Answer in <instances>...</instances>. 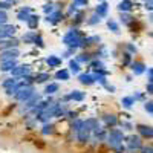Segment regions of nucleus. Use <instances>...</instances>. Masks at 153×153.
<instances>
[{"instance_id":"34","label":"nucleus","mask_w":153,"mask_h":153,"mask_svg":"<svg viewBox=\"0 0 153 153\" xmlns=\"http://www.w3.org/2000/svg\"><path fill=\"white\" fill-rule=\"evenodd\" d=\"M35 35H37V32H34V31H29V32H26L23 37H22V42L25 43V45H32L34 43V38H35Z\"/></svg>"},{"instance_id":"22","label":"nucleus","mask_w":153,"mask_h":153,"mask_svg":"<svg viewBox=\"0 0 153 153\" xmlns=\"http://www.w3.org/2000/svg\"><path fill=\"white\" fill-rule=\"evenodd\" d=\"M78 65H81V63H86V65H89L91 63V60H92V54L91 52H81V54H78L75 58H74Z\"/></svg>"},{"instance_id":"15","label":"nucleus","mask_w":153,"mask_h":153,"mask_svg":"<svg viewBox=\"0 0 153 153\" xmlns=\"http://www.w3.org/2000/svg\"><path fill=\"white\" fill-rule=\"evenodd\" d=\"M110 57V49L104 45H98V49H97V52L92 54V58H100V60H103V58H107Z\"/></svg>"},{"instance_id":"49","label":"nucleus","mask_w":153,"mask_h":153,"mask_svg":"<svg viewBox=\"0 0 153 153\" xmlns=\"http://www.w3.org/2000/svg\"><path fill=\"white\" fill-rule=\"evenodd\" d=\"M83 17H84V12H75V25H80L83 22Z\"/></svg>"},{"instance_id":"23","label":"nucleus","mask_w":153,"mask_h":153,"mask_svg":"<svg viewBox=\"0 0 153 153\" xmlns=\"http://www.w3.org/2000/svg\"><path fill=\"white\" fill-rule=\"evenodd\" d=\"M38 23H40V17H38L37 14H31V16L28 17V20H26L28 28H29V29H32V31L38 28Z\"/></svg>"},{"instance_id":"25","label":"nucleus","mask_w":153,"mask_h":153,"mask_svg":"<svg viewBox=\"0 0 153 153\" xmlns=\"http://www.w3.org/2000/svg\"><path fill=\"white\" fill-rule=\"evenodd\" d=\"M120 19H121V23L126 25V26H130V25L135 22V17L130 14V12H120Z\"/></svg>"},{"instance_id":"30","label":"nucleus","mask_w":153,"mask_h":153,"mask_svg":"<svg viewBox=\"0 0 153 153\" xmlns=\"http://www.w3.org/2000/svg\"><path fill=\"white\" fill-rule=\"evenodd\" d=\"M135 103H136V101L132 98V95H130V97H123V98H121V106H123L124 109H127V110H130V109L135 106Z\"/></svg>"},{"instance_id":"19","label":"nucleus","mask_w":153,"mask_h":153,"mask_svg":"<svg viewBox=\"0 0 153 153\" xmlns=\"http://www.w3.org/2000/svg\"><path fill=\"white\" fill-rule=\"evenodd\" d=\"M17 65H19L17 60H6V61H2V63H0V72H11Z\"/></svg>"},{"instance_id":"43","label":"nucleus","mask_w":153,"mask_h":153,"mask_svg":"<svg viewBox=\"0 0 153 153\" xmlns=\"http://www.w3.org/2000/svg\"><path fill=\"white\" fill-rule=\"evenodd\" d=\"M144 110L149 113V115H153V103H152V100H146L144 101Z\"/></svg>"},{"instance_id":"38","label":"nucleus","mask_w":153,"mask_h":153,"mask_svg":"<svg viewBox=\"0 0 153 153\" xmlns=\"http://www.w3.org/2000/svg\"><path fill=\"white\" fill-rule=\"evenodd\" d=\"M94 75V80H95V83H98V84H101V86H106L107 83H109V80H107V76H104V75H98V74H92Z\"/></svg>"},{"instance_id":"54","label":"nucleus","mask_w":153,"mask_h":153,"mask_svg":"<svg viewBox=\"0 0 153 153\" xmlns=\"http://www.w3.org/2000/svg\"><path fill=\"white\" fill-rule=\"evenodd\" d=\"M74 3L76 5V6H87L89 5V0H74Z\"/></svg>"},{"instance_id":"1","label":"nucleus","mask_w":153,"mask_h":153,"mask_svg":"<svg viewBox=\"0 0 153 153\" xmlns=\"http://www.w3.org/2000/svg\"><path fill=\"white\" fill-rule=\"evenodd\" d=\"M83 34L78 28H71L65 35H63V45L68 46V48H72V49H80V45H81V40H83Z\"/></svg>"},{"instance_id":"58","label":"nucleus","mask_w":153,"mask_h":153,"mask_svg":"<svg viewBox=\"0 0 153 153\" xmlns=\"http://www.w3.org/2000/svg\"><path fill=\"white\" fill-rule=\"evenodd\" d=\"M146 94H149V95L153 94V83H147L146 84Z\"/></svg>"},{"instance_id":"21","label":"nucleus","mask_w":153,"mask_h":153,"mask_svg":"<svg viewBox=\"0 0 153 153\" xmlns=\"http://www.w3.org/2000/svg\"><path fill=\"white\" fill-rule=\"evenodd\" d=\"M69 98L71 101H76V103H81V101H84L86 98V92H81V91H71L69 92Z\"/></svg>"},{"instance_id":"5","label":"nucleus","mask_w":153,"mask_h":153,"mask_svg":"<svg viewBox=\"0 0 153 153\" xmlns=\"http://www.w3.org/2000/svg\"><path fill=\"white\" fill-rule=\"evenodd\" d=\"M40 100H42V95H38V94L35 92V94H34L28 101L22 103V106L19 107V112H20V113H28V112H29V110H31V109H32V107H34V106L38 103V101H40Z\"/></svg>"},{"instance_id":"26","label":"nucleus","mask_w":153,"mask_h":153,"mask_svg":"<svg viewBox=\"0 0 153 153\" xmlns=\"http://www.w3.org/2000/svg\"><path fill=\"white\" fill-rule=\"evenodd\" d=\"M54 78H55V80H61V81H69L71 74H69L68 69H58V71L55 72V75H54Z\"/></svg>"},{"instance_id":"53","label":"nucleus","mask_w":153,"mask_h":153,"mask_svg":"<svg viewBox=\"0 0 153 153\" xmlns=\"http://www.w3.org/2000/svg\"><path fill=\"white\" fill-rule=\"evenodd\" d=\"M139 152L141 153H153V149H152L150 144H147V146H143L141 149H139Z\"/></svg>"},{"instance_id":"44","label":"nucleus","mask_w":153,"mask_h":153,"mask_svg":"<svg viewBox=\"0 0 153 153\" xmlns=\"http://www.w3.org/2000/svg\"><path fill=\"white\" fill-rule=\"evenodd\" d=\"M126 52H129V54H136L138 52V48L133 45V43H126Z\"/></svg>"},{"instance_id":"35","label":"nucleus","mask_w":153,"mask_h":153,"mask_svg":"<svg viewBox=\"0 0 153 153\" xmlns=\"http://www.w3.org/2000/svg\"><path fill=\"white\" fill-rule=\"evenodd\" d=\"M54 129H55V126H54L52 123H46V124H43V127H42V135H45V136L52 135V133H54Z\"/></svg>"},{"instance_id":"32","label":"nucleus","mask_w":153,"mask_h":153,"mask_svg":"<svg viewBox=\"0 0 153 153\" xmlns=\"http://www.w3.org/2000/svg\"><path fill=\"white\" fill-rule=\"evenodd\" d=\"M69 74H74V75H78L80 72H81V68H80V65L76 63L74 58L72 60H69Z\"/></svg>"},{"instance_id":"16","label":"nucleus","mask_w":153,"mask_h":153,"mask_svg":"<svg viewBox=\"0 0 153 153\" xmlns=\"http://www.w3.org/2000/svg\"><path fill=\"white\" fill-rule=\"evenodd\" d=\"M78 81L81 83V84H84V86H92V84H95V80H94V75L92 74H89V72H80L78 75Z\"/></svg>"},{"instance_id":"42","label":"nucleus","mask_w":153,"mask_h":153,"mask_svg":"<svg viewBox=\"0 0 153 153\" xmlns=\"http://www.w3.org/2000/svg\"><path fill=\"white\" fill-rule=\"evenodd\" d=\"M101 22V19L95 14V12H94V14L91 16V17H89V20H87V25H91V26H94V25H98Z\"/></svg>"},{"instance_id":"33","label":"nucleus","mask_w":153,"mask_h":153,"mask_svg":"<svg viewBox=\"0 0 153 153\" xmlns=\"http://www.w3.org/2000/svg\"><path fill=\"white\" fill-rule=\"evenodd\" d=\"M20 78H16V76H9V78H6L5 81H2V87L5 89H11V87H14L16 84H17V81H19Z\"/></svg>"},{"instance_id":"55","label":"nucleus","mask_w":153,"mask_h":153,"mask_svg":"<svg viewBox=\"0 0 153 153\" xmlns=\"http://www.w3.org/2000/svg\"><path fill=\"white\" fill-rule=\"evenodd\" d=\"M144 8L150 12L152 8H153V0H144Z\"/></svg>"},{"instance_id":"20","label":"nucleus","mask_w":153,"mask_h":153,"mask_svg":"<svg viewBox=\"0 0 153 153\" xmlns=\"http://www.w3.org/2000/svg\"><path fill=\"white\" fill-rule=\"evenodd\" d=\"M133 2L132 0H121V2L118 3V11L120 12H130L133 9Z\"/></svg>"},{"instance_id":"56","label":"nucleus","mask_w":153,"mask_h":153,"mask_svg":"<svg viewBox=\"0 0 153 153\" xmlns=\"http://www.w3.org/2000/svg\"><path fill=\"white\" fill-rule=\"evenodd\" d=\"M104 89H106L107 92H110V94H115V92H117V87H115L113 84H109V83L104 86Z\"/></svg>"},{"instance_id":"14","label":"nucleus","mask_w":153,"mask_h":153,"mask_svg":"<svg viewBox=\"0 0 153 153\" xmlns=\"http://www.w3.org/2000/svg\"><path fill=\"white\" fill-rule=\"evenodd\" d=\"M146 69H147V66H146V63H143V61H132L130 63V71L136 76L138 75H143L146 72Z\"/></svg>"},{"instance_id":"52","label":"nucleus","mask_w":153,"mask_h":153,"mask_svg":"<svg viewBox=\"0 0 153 153\" xmlns=\"http://www.w3.org/2000/svg\"><path fill=\"white\" fill-rule=\"evenodd\" d=\"M65 117H68L69 120H75V118H78V113H76V112H74V110H68Z\"/></svg>"},{"instance_id":"36","label":"nucleus","mask_w":153,"mask_h":153,"mask_svg":"<svg viewBox=\"0 0 153 153\" xmlns=\"http://www.w3.org/2000/svg\"><path fill=\"white\" fill-rule=\"evenodd\" d=\"M107 28H109L113 34H120V32H121V31H120V25L115 22L113 19H109V20H107Z\"/></svg>"},{"instance_id":"8","label":"nucleus","mask_w":153,"mask_h":153,"mask_svg":"<svg viewBox=\"0 0 153 153\" xmlns=\"http://www.w3.org/2000/svg\"><path fill=\"white\" fill-rule=\"evenodd\" d=\"M136 130H138V136L139 138H144V139H152L153 138V129L152 126L147 124H136Z\"/></svg>"},{"instance_id":"27","label":"nucleus","mask_w":153,"mask_h":153,"mask_svg":"<svg viewBox=\"0 0 153 153\" xmlns=\"http://www.w3.org/2000/svg\"><path fill=\"white\" fill-rule=\"evenodd\" d=\"M60 91V84L58 83H48L45 87V95H54Z\"/></svg>"},{"instance_id":"24","label":"nucleus","mask_w":153,"mask_h":153,"mask_svg":"<svg viewBox=\"0 0 153 153\" xmlns=\"http://www.w3.org/2000/svg\"><path fill=\"white\" fill-rule=\"evenodd\" d=\"M49 80H51V74H48V72H38L34 75V83H37V84L46 83Z\"/></svg>"},{"instance_id":"3","label":"nucleus","mask_w":153,"mask_h":153,"mask_svg":"<svg viewBox=\"0 0 153 153\" xmlns=\"http://www.w3.org/2000/svg\"><path fill=\"white\" fill-rule=\"evenodd\" d=\"M124 141L127 143V146H126L127 152H130V153H138L139 149L144 146L143 144V138H139L138 135H129V136H126Z\"/></svg>"},{"instance_id":"13","label":"nucleus","mask_w":153,"mask_h":153,"mask_svg":"<svg viewBox=\"0 0 153 153\" xmlns=\"http://www.w3.org/2000/svg\"><path fill=\"white\" fill-rule=\"evenodd\" d=\"M20 42L17 38H3L0 40V51H5V49H12V48H19Z\"/></svg>"},{"instance_id":"39","label":"nucleus","mask_w":153,"mask_h":153,"mask_svg":"<svg viewBox=\"0 0 153 153\" xmlns=\"http://www.w3.org/2000/svg\"><path fill=\"white\" fill-rule=\"evenodd\" d=\"M118 126L123 127L121 130H133V129H135V126H133L130 121H118Z\"/></svg>"},{"instance_id":"9","label":"nucleus","mask_w":153,"mask_h":153,"mask_svg":"<svg viewBox=\"0 0 153 153\" xmlns=\"http://www.w3.org/2000/svg\"><path fill=\"white\" fill-rule=\"evenodd\" d=\"M101 120H103L104 126L107 127V129H113V127L118 126V117L115 113H104L103 117H101Z\"/></svg>"},{"instance_id":"37","label":"nucleus","mask_w":153,"mask_h":153,"mask_svg":"<svg viewBox=\"0 0 153 153\" xmlns=\"http://www.w3.org/2000/svg\"><path fill=\"white\" fill-rule=\"evenodd\" d=\"M133 61V58H132V54H129V52H123V57H121V63H123V66L126 68V66H130V63Z\"/></svg>"},{"instance_id":"4","label":"nucleus","mask_w":153,"mask_h":153,"mask_svg":"<svg viewBox=\"0 0 153 153\" xmlns=\"http://www.w3.org/2000/svg\"><path fill=\"white\" fill-rule=\"evenodd\" d=\"M35 92H37V91H35L34 84H32V86H28V87H23V89H20V91L14 95V100L19 101V103H25V101H28Z\"/></svg>"},{"instance_id":"41","label":"nucleus","mask_w":153,"mask_h":153,"mask_svg":"<svg viewBox=\"0 0 153 153\" xmlns=\"http://www.w3.org/2000/svg\"><path fill=\"white\" fill-rule=\"evenodd\" d=\"M32 45H35V46H38V48H45V40H43V37H42L40 34H37L35 38H34V43H32Z\"/></svg>"},{"instance_id":"60","label":"nucleus","mask_w":153,"mask_h":153,"mask_svg":"<svg viewBox=\"0 0 153 153\" xmlns=\"http://www.w3.org/2000/svg\"><path fill=\"white\" fill-rule=\"evenodd\" d=\"M5 2H8V3H11V5H14V3L19 2V0H5Z\"/></svg>"},{"instance_id":"2","label":"nucleus","mask_w":153,"mask_h":153,"mask_svg":"<svg viewBox=\"0 0 153 153\" xmlns=\"http://www.w3.org/2000/svg\"><path fill=\"white\" fill-rule=\"evenodd\" d=\"M124 138H126V135H124V130H121V129H117V127H113V129H107L106 144H107L110 149H113V147H117V146L123 144Z\"/></svg>"},{"instance_id":"51","label":"nucleus","mask_w":153,"mask_h":153,"mask_svg":"<svg viewBox=\"0 0 153 153\" xmlns=\"http://www.w3.org/2000/svg\"><path fill=\"white\" fill-rule=\"evenodd\" d=\"M8 23V14L6 11H0V25H5Z\"/></svg>"},{"instance_id":"31","label":"nucleus","mask_w":153,"mask_h":153,"mask_svg":"<svg viewBox=\"0 0 153 153\" xmlns=\"http://www.w3.org/2000/svg\"><path fill=\"white\" fill-rule=\"evenodd\" d=\"M89 66H91V68L94 69V72H95V71H98V69H106L104 61H103V60H100V58H92V60H91V63H89Z\"/></svg>"},{"instance_id":"47","label":"nucleus","mask_w":153,"mask_h":153,"mask_svg":"<svg viewBox=\"0 0 153 153\" xmlns=\"http://www.w3.org/2000/svg\"><path fill=\"white\" fill-rule=\"evenodd\" d=\"M11 8H12L11 3L5 2V0H0V11H8V9H11Z\"/></svg>"},{"instance_id":"50","label":"nucleus","mask_w":153,"mask_h":153,"mask_svg":"<svg viewBox=\"0 0 153 153\" xmlns=\"http://www.w3.org/2000/svg\"><path fill=\"white\" fill-rule=\"evenodd\" d=\"M144 74H147V83H153V69L147 68Z\"/></svg>"},{"instance_id":"17","label":"nucleus","mask_w":153,"mask_h":153,"mask_svg":"<svg viewBox=\"0 0 153 153\" xmlns=\"http://www.w3.org/2000/svg\"><path fill=\"white\" fill-rule=\"evenodd\" d=\"M107 12H109V3L107 2H101V3H98L97 5V8H95V14L100 17V19H104V17H107Z\"/></svg>"},{"instance_id":"59","label":"nucleus","mask_w":153,"mask_h":153,"mask_svg":"<svg viewBox=\"0 0 153 153\" xmlns=\"http://www.w3.org/2000/svg\"><path fill=\"white\" fill-rule=\"evenodd\" d=\"M76 49H72V48H68V51L65 52V57H71V55H75Z\"/></svg>"},{"instance_id":"48","label":"nucleus","mask_w":153,"mask_h":153,"mask_svg":"<svg viewBox=\"0 0 153 153\" xmlns=\"http://www.w3.org/2000/svg\"><path fill=\"white\" fill-rule=\"evenodd\" d=\"M112 150H113V153H126V152H127V149H126L124 144H120V146H117V147H113Z\"/></svg>"},{"instance_id":"6","label":"nucleus","mask_w":153,"mask_h":153,"mask_svg":"<svg viewBox=\"0 0 153 153\" xmlns=\"http://www.w3.org/2000/svg\"><path fill=\"white\" fill-rule=\"evenodd\" d=\"M32 74V66L31 65H17L14 69L11 71V76H16V78H22L23 75Z\"/></svg>"},{"instance_id":"29","label":"nucleus","mask_w":153,"mask_h":153,"mask_svg":"<svg viewBox=\"0 0 153 153\" xmlns=\"http://www.w3.org/2000/svg\"><path fill=\"white\" fill-rule=\"evenodd\" d=\"M83 123H84V120H80V118L72 120V123H71V132L75 135L78 130H81L83 129Z\"/></svg>"},{"instance_id":"40","label":"nucleus","mask_w":153,"mask_h":153,"mask_svg":"<svg viewBox=\"0 0 153 153\" xmlns=\"http://www.w3.org/2000/svg\"><path fill=\"white\" fill-rule=\"evenodd\" d=\"M132 98L135 100V101H146V92H141V91H135V94L132 95Z\"/></svg>"},{"instance_id":"45","label":"nucleus","mask_w":153,"mask_h":153,"mask_svg":"<svg viewBox=\"0 0 153 153\" xmlns=\"http://www.w3.org/2000/svg\"><path fill=\"white\" fill-rule=\"evenodd\" d=\"M55 11V8H54V3H46L45 6H43V12L48 16V14H51V12H54Z\"/></svg>"},{"instance_id":"46","label":"nucleus","mask_w":153,"mask_h":153,"mask_svg":"<svg viewBox=\"0 0 153 153\" xmlns=\"http://www.w3.org/2000/svg\"><path fill=\"white\" fill-rule=\"evenodd\" d=\"M76 11H78V6H76V5H75V3L72 2V3L69 5V8H68V12H66V16H74Z\"/></svg>"},{"instance_id":"18","label":"nucleus","mask_w":153,"mask_h":153,"mask_svg":"<svg viewBox=\"0 0 153 153\" xmlns=\"http://www.w3.org/2000/svg\"><path fill=\"white\" fill-rule=\"evenodd\" d=\"M31 14H32L31 6H23V8H20L19 12H17V20H20V22H26L28 17H29Z\"/></svg>"},{"instance_id":"10","label":"nucleus","mask_w":153,"mask_h":153,"mask_svg":"<svg viewBox=\"0 0 153 153\" xmlns=\"http://www.w3.org/2000/svg\"><path fill=\"white\" fill-rule=\"evenodd\" d=\"M101 42V37L100 35H91V37H83L80 49H86V48H91L94 45H98Z\"/></svg>"},{"instance_id":"12","label":"nucleus","mask_w":153,"mask_h":153,"mask_svg":"<svg viewBox=\"0 0 153 153\" xmlns=\"http://www.w3.org/2000/svg\"><path fill=\"white\" fill-rule=\"evenodd\" d=\"M75 138H76V141H78L80 144H83V146H84V144H89V141H91L92 135H91V132L86 130L84 127H83L81 130H78V132L75 133Z\"/></svg>"},{"instance_id":"28","label":"nucleus","mask_w":153,"mask_h":153,"mask_svg":"<svg viewBox=\"0 0 153 153\" xmlns=\"http://www.w3.org/2000/svg\"><path fill=\"white\" fill-rule=\"evenodd\" d=\"M46 65L49 68H58L61 65V58H58L57 55H49L46 57Z\"/></svg>"},{"instance_id":"11","label":"nucleus","mask_w":153,"mask_h":153,"mask_svg":"<svg viewBox=\"0 0 153 153\" xmlns=\"http://www.w3.org/2000/svg\"><path fill=\"white\" fill-rule=\"evenodd\" d=\"M63 19H65V14L61 12V9L58 11V9H55L54 12H51V14H48L46 16V22L48 23H51V25H57V23H60Z\"/></svg>"},{"instance_id":"7","label":"nucleus","mask_w":153,"mask_h":153,"mask_svg":"<svg viewBox=\"0 0 153 153\" xmlns=\"http://www.w3.org/2000/svg\"><path fill=\"white\" fill-rule=\"evenodd\" d=\"M20 57V51L19 48H12V49H5L0 51V63L6 61V60H17Z\"/></svg>"},{"instance_id":"57","label":"nucleus","mask_w":153,"mask_h":153,"mask_svg":"<svg viewBox=\"0 0 153 153\" xmlns=\"http://www.w3.org/2000/svg\"><path fill=\"white\" fill-rule=\"evenodd\" d=\"M3 38H11V37H9L8 32L2 28V25H0V40H3Z\"/></svg>"}]
</instances>
